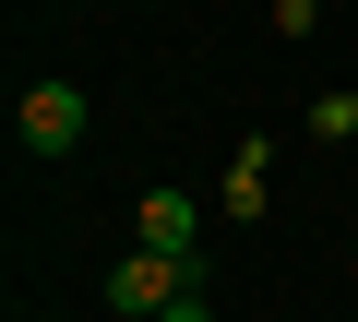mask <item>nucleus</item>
Returning <instances> with one entry per match:
<instances>
[{
	"instance_id": "1",
	"label": "nucleus",
	"mask_w": 358,
	"mask_h": 322,
	"mask_svg": "<svg viewBox=\"0 0 358 322\" xmlns=\"http://www.w3.org/2000/svg\"><path fill=\"white\" fill-rule=\"evenodd\" d=\"M192 286H203V263H167V251H131V263L108 275V310H120V322H155L167 298H192Z\"/></svg>"
},
{
	"instance_id": "2",
	"label": "nucleus",
	"mask_w": 358,
	"mask_h": 322,
	"mask_svg": "<svg viewBox=\"0 0 358 322\" xmlns=\"http://www.w3.org/2000/svg\"><path fill=\"white\" fill-rule=\"evenodd\" d=\"M13 131H24V155H72L84 143V84H24L13 96Z\"/></svg>"
},
{
	"instance_id": "3",
	"label": "nucleus",
	"mask_w": 358,
	"mask_h": 322,
	"mask_svg": "<svg viewBox=\"0 0 358 322\" xmlns=\"http://www.w3.org/2000/svg\"><path fill=\"white\" fill-rule=\"evenodd\" d=\"M131 251L203 263V203H192V191H143V203H131Z\"/></svg>"
},
{
	"instance_id": "4",
	"label": "nucleus",
	"mask_w": 358,
	"mask_h": 322,
	"mask_svg": "<svg viewBox=\"0 0 358 322\" xmlns=\"http://www.w3.org/2000/svg\"><path fill=\"white\" fill-rule=\"evenodd\" d=\"M263 180H275V143H239V168H227V191H215V215H239V227H251V215L275 203Z\"/></svg>"
},
{
	"instance_id": "5",
	"label": "nucleus",
	"mask_w": 358,
	"mask_h": 322,
	"mask_svg": "<svg viewBox=\"0 0 358 322\" xmlns=\"http://www.w3.org/2000/svg\"><path fill=\"white\" fill-rule=\"evenodd\" d=\"M310 143H358V84L346 96H310Z\"/></svg>"
},
{
	"instance_id": "6",
	"label": "nucleus",
	"mask_w": 358,
	"mask_h": 322,
	"mask_svg": "<svg viewBox=\"0 0 358 322\" xmlns=\"http://www.w3.org/2000/svg\"><path fill=\"white\" fill-rule=\"evenodd\" d=\"M322 24V0H275V36H310Z\"/></svg>"
},
{
	"instance_id": "7",
	"label": "nucleus",
	"mask_w": 358,
	"mask_h": 322,
	"mask_svg": "<svg viewBox=\"0 0 358 322\" xmlns=\"http://www.w3.org/2000/svg\"><path fill=\"white\" fill-rule=\"evenodd\" d=\"M155 322H215V298H203V286H192V298H167V310H155Z\"/></svg>"
}]
</instances>
